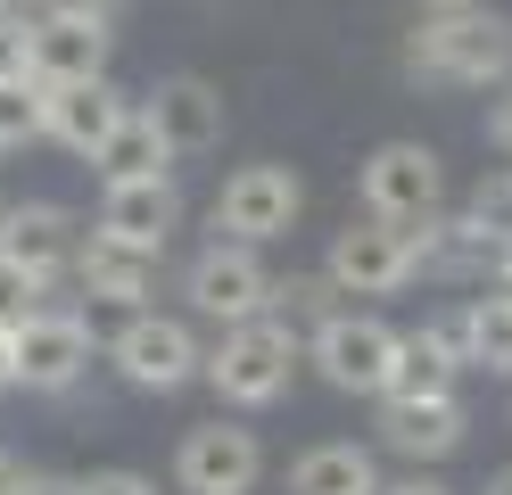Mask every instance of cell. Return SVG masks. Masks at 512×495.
Instances as JSON below:
<instances>
[{
	"label": "cell",
	"instance_id": "cell-1",
	"mask_svg": "<svg viewBox=\"0 0 512 495\" xmlns=\"http://www.w3.org/2000/svg\"><path fill=\"white\" fill-rule=\"evenodd\" d=\"M397 75L422 91H504L512 83V17L504 9H455V17L422 9V25L397 50Z\"/></svg>",
	"mask_w": 512,
	"mask_h": 495
},
{
	"label": "cell",
	"instance_id": "cell-2",
	"mask_svg": "<svg viewBox=\"0 0 512 495\" xmlns=\"http://www.w3.org/2000/svg\"><path fill=\"white\" fill-rule=\"evenodd\" d=\"M298 372H306V330H290L281 314L232 322V330H215V347H207V388H215L223 413H265V405H281Z\"/></svg>",
	"mask_w": 512,
	"mask_h": 495
},
{
	"label": "cell",
	"instance_id": "cell-3",
	"mask_svg": "<svg viewBox=\"0 0 512 495\" xmlns=\"http://www.w3.org/2000/svg\"><path fill=\"white\" fill-rule=\"evenodd\" d=\"M100 363H108V372L133 388V396H182L190 380H207V347H199V330H190L182 314H157V306L124 314V322L108 330Z\"/></svg>",
	"mask_w": 512,
	"mask_h": 495
},
{
	"label": "cell",
	"instance_id": "cell-4",
	"mask_svg": "<svg viewBox=\"0 0 512 495\" xmlns=\"http://www.w3.org/2000/svg\"><path fill=\"white\" fill-rule=\"evenodd\" d=\"M306 215V174L290 157H256V165H232L215 190V240H240V248H273V240H290Z\"/></svg>",
	"mask_w": 512,
	"mask_h": 495
},
{
	"label": "cell",
	"instance_id": "cell-5",
	"mask_svg": "<svg viewBox=\"0 0 512 495\" xmlns=\"http://www.w3.org/2000/svg\"><path fill=\"white\" fill-rule=\"evenodd\" d=\"M422 248H430V223L347 215V231H331V248H323V273L347 297H397V289L422 281Z\"/></svg>",
	"mask_w": 512,
	"mask_h": 495
},
{
	"label": "cell",
	"instance_id": "cell-6",
	"mask_svg": "<svg viewBox=\"0 0 512 495\" xmlns=\"http://www.w3.org/2000/svg\"><path fill=\"white\" fill-rule=\"evenodd\" d=\"M356 207L380 223H438L446 215V157L430 141H380L356 165Z\"/></svg>",
	"mask_w": 512,
	"mask_h": 495
},
{
	"label": "cell",
	"instance_id": "cell-7",
	"mask_svg": "<svg viewBox=\"0 0 512 495\" xmlns=\"http://www.w3.org/2000/svg\"><path fill=\"white\" fill-rule=\"evenodd\" d=\"M182 306L232 330V322H256L273 314V273H265V248H240V240H207L199 256L182 264Z\"/></svg>",
	"mask_w": 512,
	"mask_h": 495
},
{
	"label": "cell",
	"instance_id": "cell-8",
	"mask_svg": "<svg viewBox=\"0 0 512 495\" xmlns=\"http://www.w3.org/2000/svg\"><path fill=\"white\" fill-rule=\"evenodd\" d=\"M100 347H108V339L91 330L83 306H67V297H42V306L17 322V388L67 396V388L91 372V355H100Z\"/></svg>",
	"mask_w": 512,
	"mask_h": 495
},
{
	"label": "cell",
	"instance_id": "cell-9",
	"mask_svg": "<svg viewBox=\"0 0 512 495\" xmlns=\"http://www.w3.org/2000/svg\"><path fill=\"white\" fill-rule=\"evenodd\" d=\"M397 339H405L397 322H380V314H364V306H339V314L306 339V363H314L323 388H339V396H380V388H389V363H397Z\"/></svg>",
	"mask_w": 512,
	"mask_h": 495
},
{
	"label": "cell",
	"instance_id": "cell-10",
	"mask_svg": "<svg viewBox=\"0 0 512 495\" xmlns=\"http://www.w3.org/2000/svg\"><path fill=\"white\" fill-rule=\"evenodd\" d=\"M256 479H265V438L240 413H215V421L182 429V446H174V487L182 495H256Z\"/></svg>",
	"mask_w": 512,
	"mask_h": 495
},
{
	"label": "cell",
	"instance_id": "cell-11",
	"mask_svg": "<svg viewBox=\"0 0 512 495\" xmlns=\"http://www.w3.org/2000/svg\"><path fill=\"white\" fill-rule=\"evenodd\" d=\"M141 108L157 116V132H166L174 165H199V157H215L223 141H232V99H223V83L190 75V66H174V75H157Z\"/></svg>",
	"mask_w": 512,
	"mask_h": 495
},
{
	"label": "cell",
	"instance_id": "cell-12",
	"mask_svg": "<svg viewBox=\"0 0 512 495\" xmlns=\"http://www.w3.org/2000/svg\"><path fill=\"white\" fill-rule=\"evenodd\" d=\"M75 248H83L75 207H58V198H9V207H0V264H9L17 281L50 289L58 273H75Z\"/></svg>",
	"mask_w": 512,
	"mask_h": 495
},
{
	"label": "cell",
	"instance_id": "cell-13",
	"mask_svg": "<svg viewBox=\"0 0 512 495\" xmlns=\"http://www.w3.org/2000/svg\"><path fill=\"white\" fill-rule=\"evenodd\" d=\"M157 281H166V248H133V240H116V231L91 223L83 231V248H75V289L91 297V306H116V314H141Z\"/></svg>",
	"mask_w": 512,
	"mask_h": 495
},
{
	"label": "cell",
	"instance_id": "cell-14",
	"mask_svg": "<svg viewBox=\"0 0 512 495\" xmlns=\"http://www.w3.org/2000/svg\"><path fill=\"white\" fill-rule=\"evenodd\" d=\"M512 256V223H496L488 207H471L463 215H438L430 223V248H422V273L446 281V289H471V281H496V264Z\"/></svg>",
	"mask_w": 512,
	"mask_h": 495
},
{
	"label": "cell",
	"instance_id": "cell-15",
	"mask_svg": "<svg viewBox=\"0 0 512 495\" xmlns=\"http://www.w3.org/2000/svg\"><path fill=\"white\" fill-rule=\"evenodd\" d=\"M372 429H380V454H405L413 471H430V462L463 454V438H471V405H463V396H422V405H389V396H380Z\"/></svg>",
	"mask_w": 512,
	"mask_h": 495
},
{
	"label": "cell",
	"instance_id": "cell-16",
	"mask_svg": "<svg viewBox=\"0 0 512 495\" xmlns=\"http://www.w3.org/2000/svg\"><path fill=\"white\" fill-rule=\"evenodd\" d=\"M108 58H116V25H108V17H67V9L34 17V83H42V91H58V83H100Z\"/></svg>",
	"mask_w": 512,
	"mask_h": 495
},
{
	"label": "cell",
	"instance_id": "cell-17",
	"mask_svg": "<svg viewBox=\"0 0 512 495\" xmlns=\"http://www.w3.org/2000/svg\"><path fill=\"white\" fill-rule=\"evenodd\" d=\"M91 223L116 231V240H133V248H174V231H182V190H174V174L100 182V215H91Z\"/></svg>",
	"mask_w": 512,
	"mask_h": 495
},
{
	"label": "cell",
	"instance_id": "cell-18",
	"mask_svg": "<svg viewBox=\"0 0 512 495\" xmlns=\"http://www.w3.org/2000/svg\"><path fill=\"white\" fill-rule=\"evenodd\" d=\"M124 108H133V99H124L116 75H100V83H58V91H50V141L67 149V157H91V149L124 124Z\"/></svg>",
	"mask_w": 512,
	"mask_h": 495
},
{
	"label": "cell",
	"instance_id": "cell-19",
	"mask_svg": "<svg viewBox=\"0 0 512 495\" xmlns=\"http://www.w3.org/2000/svg\"><path fill=\"white\" fill-rule=\"evenodd\" d=\"M83 165H91L100 182H149V174H174V149H166V132H157V116L133 99V108H124V124H116Z\"/></svg>",
	"mask_w": 512,
	"mask_h": 495
},
{
	"label": "cell",
	"instance_id": "cell-20",
	"mask_svg": "<svg viewBox=\"0 0 512 495\" xmlns=\"http://www.w3.org/2000/svg\"><path fill=\"white\" fill-rule=\"evenodd\" d=\"M380 396H389V405H422V396H463V363L446 355V347H438V330L422 322V330H405V339H397V363H389V388H380ZM380 396H372V405H380Z\"/></svg>",
	"mask_w": 512,
	"mask_h": 495
},
{
	"label": "cell",
	"instance_id": "cell-21",
	"mask_svg": "<svg viewBox=\"0 0 512 495\" xmlns=\"http://www.w3.org/2000/svg\"><path fill=\"white\" fill-rule=\"evenodd\" d=\"M290 495H380V454L356 438H323L290 462Z\"/></svg>",
	"mask_w": 512,
	"mask_h": 495
},
{
	"label": "cell",
	"instance_id": "cell-22",
	"mask_svg": "<svg viewBox=\"0 0 512 495\" xmlns=\"http://www.w3.org/2000/svg\"><path fill=\"white\" fill-rule=\"evenodd\" d=\"M339 306H347V289H339L331 273H273V314L290 322V330H306V339H314Z\"/></svg>",
	"mask_w": 512,
	"mask_h": 495
},
{
	"label": "cell",
	"instance_id": "cell-23",
	"mask_svg": "<svg viewBox=\"0 0 512 495\" xmlns=\"http://www.w3.org/2000/svg\"><path fill=\"white\" fill-rule=\"evenodd\" d=\"M50 141V91L42 83H0V157Z\"/></svg>",
	"mask_w": 512,
	"mask_h": 495
},
{
	"label": "cell",
	"instance_id": "cell-24",
	"mask_svg": "<svg viewBox=\"0 0 512 495\" xmlns=\"http://www.w3.org/2000/svg\"><path fill=\"white\" fill-rule=\"evenodd\" d=\"M471 322H479V372H504L512 380V297H471Z\"/></svg>",
	"mask_w": 512,
	"mask_h": 495
},
{
	"label": "cell",
	"instance_id": "cell-25",
	"mask_svg": "<svg viewBox=\"0 0 512 495\" xmlns=\"http://www.w3.org/2000/svg\"><path fill=\"white\" fill-rule=\"evenodd\" d=\"M430 330H438V347L463 363V372H479V322H471V297L463 306H446V314H430Z\"/></svg>",
	"mask_w": 512,
	"mask_h": 495
},
{
	"label": "cell",
	"instance_id": "cell-26",
	"mask_svg": "<svg viewBox=\"0 0 512 495\" xmlns=\"http://www.w3.org/2000/svg\"><path fill=\"white\" fill-rule=\"evenodd\" d=\"M0 83H34V25L0 17Z\"/></svg>",
	"mask_w": 512,
	"mask_h": 495
},
{
	"label": "cell",
	"instance_id": "cell-27",
	"mask_svg": "<svg viewBox=\"0 0 512 495\" xmlns=\"http://www.w3.org/2000/svg\"><path fill=\"white\" fill-rule=\"evenodd\" d=\"M75 495H157V479H141V471H83Z\"/></svg>",
	"mask_w": 512,
	"mask_h": 495
},
{
	"label": "cell",
	"instance_id": "cell-28",
	"mask_svg": "<svg viewBox=\"0 0 512 495\" xmlns=\"http://www.w3.org/2000/svg\"><path fill=\"white\" fill-rule=\"evenodd\" d=\"M488 149H496V157L512 165V83L496 91V108H488Z\"/></svg>",
	"mask_w": 512,
	"mask_h": 495
},
{
	"label": "cell",
	"instance_id": "cell-29",
	"mask_svg": "<svg viewBox=\"0 0 512 495\" xmlns=\"http://www.w3.org/2000/svg\"><path fill=\"white\" fill-rule=\"evenodd\" d=\"M380 495H455V487L430 479V471H413V479H380Z\"/></svg>",
	"mask_w": 512,
	"mask_h": 495
},
{
	"label": "cell",
	"instance_id": "cell-30",
	"mask_svg": "<svg viewBox=\"0 0 512 495\" xmlns=\"http://www.w3.org/2000/svg\"><path fill=\"white\" fill-rule=\"evenodd\" d=\"M0 388H17V322L0 314Z\"/></svg>",
	"mask_w": 512,
	"mask_h": 495
},
{
	"label": "cell",
	"instance_id": "cell-31",
	"mask_svg": "<svg viewBox=\"0 0 512 495\" xmlns=\"http://www.w3.org/2000/svg\"><path fill=\"white\" fill-rule=\"evenodd\" d=\"M50 9H67V17H108V25H116L124 0H50Z\"/></svg>",
	"mask_w": 512,
	"mask_h": 495
},
{
	"label": "cell",
	"instance_id": "cell-32",
	"mask_svg": "<svg viewBox=\"0 0 512 495\" xmlns=\"http://www.w3.org/2000/svg\"><path fill=\"white\" fill-rule=\"evenodd\" d=\"M25 479H34V471H25L17 454H0V495H25Z\"/></svg>",
	"mask_w": 512,
	"mask_h": 495
},
{
	"label": "cell",
	"instance_id": "cell-33",
	"mask_svg": "<svg viewBox=\"0 0 512 495\" xmlns=\"http://www.w3.org/2000/svg\"><path fill=\"white\" fill-rule=\"evenodd\" d=\"M25 495H75V479H58V471H34V479H25Z\"/></svg>",
	"mask_w": 512,
	"mask_h": 495
},
{
	"label": "cell",
	"instance_id": "cell-34",
	"mask_svg": "<svg viewBox=\"0 0 512 495\" xmlns=\"http://www.w3.org/2000/svg\"><path fill=\"white\" fill-rule=\"evenodd\" d=\"M0 17H25V25H34V17H50V0H0Z\"/></svg>",
	"mask_w": 512,
	"mask_h": 495
},
{
	"label": "cell",
	"instance_id": "cell-35",
	"mask_svg": "<svg viewBox=\"0 0 512 495\" xmlns=\"http://www.w3.org/2000/svg\"><path fill=\"white\" fill-rule=\"evenodd\" d=\"M430 17H455V9H496V0H422Z\"/></svg>",
	"mask_w": 512,
	"mask_h": 495
},
{
	"label": "cell",
	"instance_id": "cell-36",
	"mask_svg": "<svg viewBox=\"0 0 512 495\" xmlns=\"http://www.w3.org/2000/svg\"><path fill=\"white\" fill-rule=\"evenodd\" d=\"M479 495H512V462H504V471H496L488 487H479Z\"/></svg>",
	"mask_w": 512,
	"mask_h": 495
},
{
	"label": "cell",
	"instance_id": "cell-37",
	"mask_svg": "<svg viewBox=\"0 0 512 495\" xmlns=\"http://www.w3.org/2000/svg\"><path fill=\"white\" fill-rule=\"evenodd\" d=\"M488 289H496V297H512V256L496 264V281H488Z\"/></svg>",
	"mask_w": 512,
	"mask_h": 495
},
{
	"label": "cell",
	"instance_id": "cell-38",
	"mask_svg": "<svg viewBox=\"0 0 512 495\" xmlns=\"http://www.w3.org/2000/svg\"><path fill=\"white\" fill-rule=\"evenodd\" d=\"M0 207H9V198H0Z\"/></svg>",
	"mask_w": 512,
	"mask_h": 495
},
{
	"label": "cell",
	"instance_id": "cell-39",
	"mask_svg": "<svg viewBox=\"0 0 512 495\" xmlns=\"http://www.w3.org/2000/svg\"><path fill=\"white\" fill-rule=\"evenodd\" d=\"M504 174H512V165H504Z\"/></svg>",
	"mask_w": 512,
	"mask_h": 495
}]
</instances>
